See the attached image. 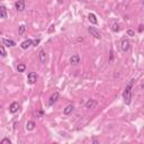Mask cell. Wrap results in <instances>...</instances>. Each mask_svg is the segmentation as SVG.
<instances>
[{"label":"cell","instance_id":"1","mask_svg":"<svg viewBox=\"0 0 144 144\" xmlns=\"http://www.w3.org/2000/svg\"><path fill=\"white\" fill-rule=\"evenodd\" d=\"M134 83V79H132L131 81L127 83V86L125 87L124 89V92H123V99L125 101L126 105H129L132 101V86Z\"/></svg>","mask_w":144,"mask_h":144},{"label":"cell","instance_id":"2","mask_svg":"<svg viewBox=\"0 0 144 144\" xmlns=\"http://www.w3.org/2000/svg\"><path fill=\"white\" fill-rule=\"evenodd\" d=\"M120 47H122L123 52H127L131 47V42H129L128 38H124L122 41V44H120Z\"/></svg>","mask_w":144,"mask_h":144},{"label":"cell","instance_id":"3","mask_svg":"<svg viewBox=\"0 0 144 144\" xmlns=\"http://www.w3.org/2000/svg\"><path fill=\"white\" fill-rule=\"evenodd\" d=\"M27 81L29 84L36 83V81H37V74H36L35 72H29L28 73V80Z\"/></svg>","mask_w":144,"mask_h":144},{"label":"cell","instance_id":"4","mask_svg":"<svg viewBox=\"0 0 144 144\" xmlns=\"http://www.w3.org/2000/svg\"><path fill=\"white\" fill-rule=\"evenodd\" d=\"M18 110H19V104L17 103V101H14V103L9 106V112L11 113V114H15V113H17Z\"/></svg>","mask_w":144,"mask_h":144},{"label":"cell","instance_id":"5","mask_svg":"<svg viewBox=\"0 0 144 144\" xmlns=\"http://www.w3.org/2000/svg\"><path fill=\"white\" fill-rule=\"evenodd\" d=\"M15 8L18 11H23L25 9V0H18V1H16Z\"/></svg>","mask_w":144,"mask_h":144},{"label":"cell","instance_id":"6","mask_svg":"<svg viewBox=\"0 0 144 144\" xmlns=\"http://www.w3.org/2000/svg\"><path fill=\"white\" fill-rule=\"evenodd\" d=\"M32 45H33V39H26V41H24L20 44V47L23 50H27L28 47L32 46Z\"/></svg>","mask_w":144,"mask_h":144},{"label":"cell","instance_id":"7","mask_svg":"<svg viewBox=\"0 0 144 144\" xmlns=\"http://www.w3.org/2000/svg\"><path fill=\"white\" fill-rule=\"evenodd\" d=\"M88 30H89V33L91 34V35L94 36L95 38H98V39H100V38H101V35L99 34V32H97V30H96L94 27H89V28H88Z\"/></svg>","mask_w":144,"mask_h":144},{"label":"cell","instance_id":"8","mask_svg":"<svg viewBox=\"0 0 144 144\" xmlns=\"http://www.w3.org/2000/svg\"><path fill=\"white\" fill-rule=\"evenodd\" d=\"M58 99H59V92H54V94L51 96V98L49 100V106H53V105H54V103Z\"/></svg>","mask_w":144,"mask_h":144},{"label":"cell","instance_id":"9","mask_svg":"<svg viewBox=\"0 0 144 144\" xmlns=\"http://www.w3.org/2000/svg\"><path fill=\"white\" fill-rule=\"evenodd\" d=\"M2 44L6 45V46H8V47H13V46H15L16 43L14 41H11V39H7V38H2Z\"/></svg>","mask_w":144,"mask_h":144},{"label":"cell","instance_id":"10","mask_svg":"<svg viewBox=\"0 0 144 144\" xmlns=\"http://www.w3.org/2000/svg\"><path fill=\"white\" fill-rule=\"evenodd\" d=\"M70 63H71V64H78V63H80V56H79L78 54L72 55L71 58H70Z\"/></svg>","mask_w":144,"mask_h":144},{"label":"cell","instance_id":"11","mask_svg":"<svg viewBox=\"0 0 144 144\" xmlns=\"http://www.w3.org/2000/svg\"><path fill=\"white\" fill-rule=\"evenodd\" d=\"M97 105V103L94 100V99H90V100H88L86 103V105H84V107H86L87 109H90V108H94V107Z\"/></svg>","mask_w":144,"mask_h":144},{"label":"cell","instance_id":"12","mask_svg":"<svg viewBox=\"0 0 144 144\" xmlns=\"http://www.w3.org/2000/svg\"><path fill=\"white\" fill-rule=\"evenodd\" d=\"M88 19H89V21L91 23V24H97V23H98L97 17H96V15H95V14H92V13H90L88 15Z\"/></svg>","mask_w":144,"mask_h":144},{"label":"cell","instance_id":"13","mask_svg":"<svg viewBox=\"0 0 144 144\" xmlns=\"http://www.w3.org/2000/svg\"><path fill=\"white\" fill-rule=\"evenodd\" d=\"M73 108H74V107H73V105H68L65 108H64L63 114H64V115H70V114H71V113L73 112Z\"/></svg>","mask_w":144,"mask_h":144},{"label":"cell","instance_id":"14","mask_svg":"<svg viewBox=\"0 0 144 144\" xmlns=\"http://www.w3.org/2000/svg\"><path fill=\"white\" fill-rule=\"evenodd\" d=\"M35 126H36L35 122L29 120V122H27V124H26V129H27V131H33V129L35 128Z\"/></svg>","mask_w":144,"mask_h":144},{"label":"cell","instance_id":"15","mask_svg":"<svg viewBox=\"0 0 144 144\" xmlns=\"http://www.w3.org/2000/svg\"><path fill=\"white\" fill-rule=\"evenodd\" d=\"M45 60H46V53H45V51H39V61H41V63H45Z\"/></svg>","mask_w":144,"mask_h":144},{"label":"cell","instance_id":"16","mask_svg":"<svg viewBox=\"0 0 144 144\" xmlns=\"http://www.w3.org/2000/svg\"><path fill=\"white\" fill-rule=\"evenodd\" d=\"M0 16H1L2 19L7 18V10H6L5 6H1V7H0Z\"/></svg>","mask_w":144,"mask_h":144},{"label":"cell","instance_id":"17","mask_svg":"<svg viewBox=\"0 0 144 144\" xmlns=\"http://www.w3.org/2000/svg\"><path fill=\"white\" fill-rule=\"evenodd\" d=\"M17 70H18V72H25V70H26V65H25L24 63H19L18 65H17Z\"/></svg>","mask_w":144,"mask_h":144},{"label":"cell","instance_id":"18","mask_svg":"<svg viewBox=\"0 0 144 144\" xmlns=\"http://www.w3.org/2000/svg\"><path fill=\"white\" fill-rule=\"evenodd\" d=\"M119 25L118 24H113V26H112V30L113 32H115V33H117V32H119Z\"/></svg>","mask_w":144,"mask_h":144},{"label":"cell","instance_id":"19","mask_svg":"<svg viewBox=\"0 0 144 144\" xmlns=\"http://www.w3.org/2000/svg\"><path fill=\"white\" fill-rule=\"evenodd\" d=\"M0 52H1V56L2 58H5L6 55H7V53H6V51H5V46H4V44L0 46Z\"/></svg>","mask_w":144,"mask_h":144},{"label":"cell","instance_id":"20","mask_svg":"<svg viewBox=\"0 0 144 144\" xmlns=\"http://www.w3.org/2000/svg\"><path fill=\"white\" fill-rule=\"evenodd\" d=\"M25 29H26V27H25L24 25H20V26H19V30H18L19 35H21V34L24 33V32H25Z\"/></svg>","mask_w":144,"mask_h":144},{"label":"cell","instance_id":"21","mask_svg":"<svg viewBox=\"0 0 144 144\" xmlns=\"http://www.w3.org/2000/svg\"><path fill=\"white\" fill-rule=\"evenodd\" d=\"M0 144H11V142H10L9 139H2L1 142H0Z\"/></svg>","mask_w":144,"mask_h":144},{"label":"cell","instance_id":"22","mask_svg":"<svg viewBox=\"0 0 144 144\" xmlns=\"http://www.w3.org/2000/svg\"><path fill=\"white\" fill-rule=\"evenodd\" d=\"M127 35H128V36H131V37H132V36H134V35H135V33H134L132 29H128V30H127Z\"/></svg>","mask_w":144,"mask_h":144},{"label":"cell","instance_id":"23","mask_svg":"<svg viewBox=\"0 0 144 144\" xmlns=\"http://www.w3.org/2000/svg\"><path fill=\"white\" fill-rule=\"evenodd\" d=\"M38 43H39V39H35V41H33V45H34V46H36Z\"/></svg>","mask_w":144,"mask_h":144},{"label":"cell","instance_id":"24","mask_svg":"<svg viewBox=\"0 0 144 144\" xmlns=\"http://www.w3.org/2000/svg\"><path fill=\"white\" fill-rule=\"evenodd\" d=\"M143 28H144L143 25H140V28H139V32H140V33H141V32H143Z\"/></svg>","mask_w":144,"mask_h":144},{"label":"cell","instance_id":"25","mask_svg":"<svg viewBox=\"0 0 144 144\" xmlns=\"http://www.w3.org/2000/svg\"><path fill=\"white\" fill-rule=\"evenodd\" d=\"M53 29H54V25H52V26H51L50 30H49V33H52V32H53Z\"/></svg>","mask_w":144,"mask_h":144},{"label":"cell","instance_id":"26","mask_svg":"<svg viewBox=\"0 0 144 144\" xmlns=\"http://www.w3.org/2000/svg\"><path fill=\"white\" fill-rule=\"evenodd\" d=\"M109 61H113V51H110V59H109Z\"/></svg>","mask_w":144,"mask_h":144},{"label":"cell","instance_id":"27","mask_svg":"<svg viewBox=\"0 0 144 144\" xmlns=\"http://www.w3.org/2000/svg\"><path fill=\"white\" fill-rule=\"evenodd\" d=\"M143 5H144V0H143Z\"/></svg>","mask_w":144,"mask_h":144}]
</instances>
